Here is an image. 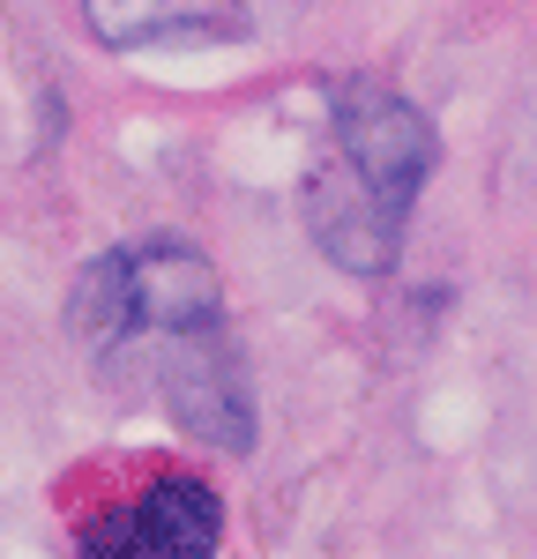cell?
<instances>
[{
  "mask_svg": "<svg viewBox=\"0 0 537 559\" xmlns=\"http://www.w3.org/2000/svg\"><path fill=\"white\" fill-rule=\"evenodd\" d=\"M90 31L105 45H165V38H202L210 23H239L231 0H83Z\"/></svg>",
  "mask_w": 537,
  "mask_h": 559,
  "instance_id": "cell-6",
  "label": "cell"
},
{
  "mask_svg": "<svg viewBox=\"0 0 537 559\" xmlns=\"http://www.w3.org/2000/svg\"><path fill=\"white\" fill-rule=\"evenodd\" d=\"M142 530H150L157 559H217L224 508L202 477H165V485L142 492Z\"/></svg>",
  "mask_w": 537,
  "mask_h": 559,
  "instance_id": "cell-5",
  "label": "cell"
},
{
  "mask_svg": "<svg viewBox=\"0 0 537 559\" xmlns=\"http://www.w3.org/2000/svg\"><path fill=\"white\" fill-rule=\"evenodd\" d=\"M329 120H336V142H344V165H351L389 210L410 216L418 187L433 179V157H441L433 120H426L410 97L366 83V75H344V83L329 90Z\"/></svg>",
  "mask_w": 537,
  "mask_h": 559,
  "instance_id": "cell-1",
  "label": "cell"
},
{
  "mask_svg": "<svg viewBox=\"0 0 537 559\" xmlns=\"http://www.w3.org/2000/svg\"><path fill=\"white\" fill-rule=\"evenodd\" d=\"M165 403H172V418L194 432V440H217V448H247V440H254V388L239 373V350L224 344L217 329L172 336Z\"/></svg>",
  "mask_w": 537,
  "mask_h": 559,
  "instance_id": "cell-2",
  "label": "cell"
},
{
  "mask_svg": "<svg viewBox=\"0 0 537 559\" xmlns=\"http://www.w3.org/2000/svg\"><path fill=\"white\" fill-rule=\"evenodd\" d=\"M83 559H157L150 530H142V508H112V515L83 522Z\"/></svg>",
  "mask_w": 537,
  "mask_h": 559,
  "instance_id": "cell-8",
  "label": "cell"
},
{
  "mask_svg": "<svg viewBox=\"0 0 537 559\" xmlns=\"http://www.w3.org/2000/svg\"><path fill=\"white\" fill-rule=\"evenodd\" d=\"M307 224L321 239V254L344 261L351 276H389L403 247V210H389L366 179L344 165V173H321L307 187Z\"/></svg>",
  "mask_w": 537,
  "mask_h": 559,
  "instance_id": "cell-3",
  "label": "cell"
},
{
  "mask_svg": "<svg viewBox=\"0 0 537 559\" xmlns=\"http://www.w3.org/2000/svg\"><path fill=\"white\" fill-rule=\"evenodd\" d=\"M68 329H75L83 344H112V336H128V329H134V269H128V247L97 254L83 276H75V292H68Z\"/></svg>",
  "mask_w": 537,
  "mask_h": 559,
  "instance_id": "cell-7",
  "label": "cell"
},
{
  "mask_svg": "<svg viewBox=\"0 0 537 559\" xmlns=\"http://www.w3.org/2000/svg\"><path fill=\"white\" fill-rule=\"evenodd\" d=\"M128 269H134V329H157V336L217 329V269L194 247L150 239V247H128Z\"/></svg>",
  "mask_w": 537,
  "mask_h": 559,
  "instance_id": "cell-4",
  "label": "cell"
}]
</instances>
